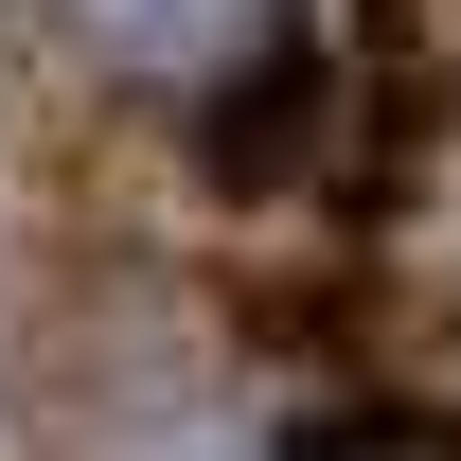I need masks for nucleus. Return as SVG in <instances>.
Instances as JSON below:
<instances>
[{
  "mask_svg": "<svg viewBox=\"0 0 461 461\" xmlns=\"http://www.w3.org/2000/svg\"><path fill=\"white\" fill-rule=\"evenodd\" d=\"M54 36L107 71V89L177 107V89H230V71L267 54V0H54Z\"/></svg>",
  "mask_w": 461,
  "mask_h": 461,
  "instance_id": "1",
  "label": "nucleus"
},
{
  "mask_svg": "<svg viewBox=\"0 0 461 461\" xmlns=\"http://www.w3.org/2000/svg\"><path fill=\"white\" fill-rule=\"evenodd\" d=\"M71 461H285L267 444V408H230V391H124L71 426Z\"/></svg>",
  "mask_w": 461,
  "mask_h": 461,
  "instance_id": "2",
  "label": "nucleus"
}]
</instances>
